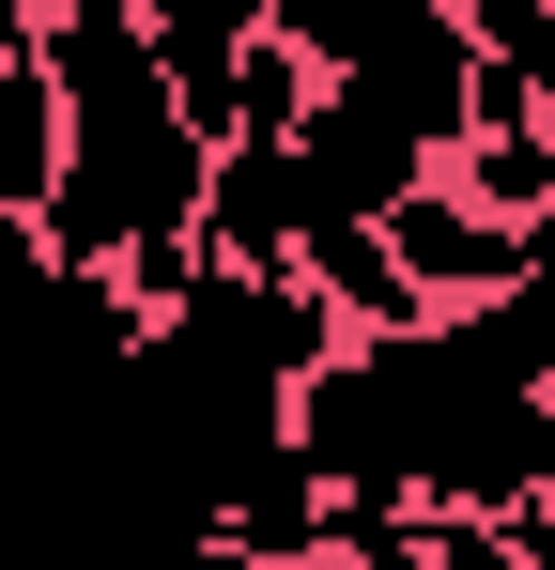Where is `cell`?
Returning <instances> with one entry per match:
<instances>
[{"label": "cell", "mask_w": 555, "mask_h": 570, "mask_svg": "<svg viewBox=\"0 0 555 570\" xmlns=\"http://www.w3.org/2000/svg\"><path fill=\"white\" fill-rule=\"evenodd\" d=\"M463 200H494V216H541L555 200V124L541 108H478V124H448V155H432Z\"/></svg>", "instance_id": "obj_6"}, {"label": "cell", "mask_w": 555, "mask_h": 570, "mask_svg": "<svg viewBox=\"0 0 555 570\" xmlns=\"http://www.w3.org/2000/svg\"><path fill=\"white\" fill-rule=\"evenodd\" d=\"M309 216L324 200H309V155L293 139H201V247L216 263H293Z\"/></svg>", "instance_id": "obj_2"}, {"label": "cell", "mask_w": 555, "mask_h": 570, "mask_svg": "<svg viewBox=\"0 0 555 570\" xmlns=\"http://www.w3.org/2000/svg\"><path fill=\"white\" fill-rule=\"evenodd\" d=\"M509 570H555V478L525 493V509H509Z\"/></svg>", "instance_id": "obj_7"}, {"label": "cell", "mask_w": 555, "mask_h": 570, "mask_svg": "<svg viewBox=\"0 0 555 570\" xmlns=\"http://www.w3.org/2000/svg\"><path fill=\"white\" fill-rule=\"evenodd\" d=\"M293 278H309L324 308H340V340H370V324H417V308H432V293L401 278V247H386V216H340V200H324V216L293 232Z\"/></svg>", "instance_id": "obj_4"}, {"label": "cell", "mask_w": 555, "mask_h": 570, "mask_svg": "<svg viewBox=\"0 0 555 570\" xmlns=\"http://www.w3.org/2000/svg\"><path fill=\"white\" fill-rule=\"evenodd\" d=\"M47 186H62V78H47V31L16 16V47H0V216H31Z\"/></svg>", "instance_id": "obj_5"}, {"label": "cell", "mask_w": 555, "mask_h": 570, "mask_svg": "<svg viewBox=\"0 0 555 570\" xmlns=\"http://www.w3.org/2000/svg\"><path fill=\"white\" fill-rule=\"evenodd\" d=\"M386 247H401V278L432 293V308H448V293H509V216L463 200L448 170H417V186L386 200Z\"/></svg>", "instance_id": "obj_3"}, {"label": "cell", "mask_w": 555, "mask_h": 570, "mask_svg": "<svg viewBox=\"0 0 555 570\" xmlns=\"http://www.w3.org/2000/svg\"><path fill=\"white\" fill-rule=\"evenodd\" d=\"M293 155H309V200H340V216H386V200L432 170V139H417L386 94H356V78H309V108H293Z\"/></svg>", "instance_id": "obj_1"}]
</instances>
